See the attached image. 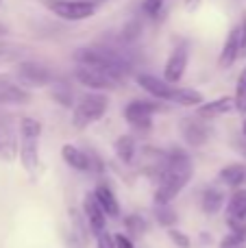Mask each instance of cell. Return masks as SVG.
I'll return each mask as SVG.
<instances>
[{"mask_svg": "<svg viewBox=\"0 0 246 248\" xmlns=\"http://www.w3.org/2000/svg\"><path fill=\"white\" fill-rule=\"evenodd\" d=\"M138 85L142 87L144 92L153 96V98L161 100V103H174L179 107H199L203 103V94L199 90H192V87H177L166 83L164 78L155 77V74H138L135 77Z\"/></svg>", "mask_w": 246, "mask_h": 248, "instance_id": "cell-1", "label": "cell"}, {"mask_svg": "<svg viewBox=\"0 0 246 248\" xmlns=\"http://www.w3.org/2000/svg\"><path fill=\"white\" fill-rule=\"evenodd\" d=\"M39 140H42V122L35 118H22L20 120V141H17V155L20 163L29 174H35L39 168Z\"/></svg>", "mask_w": 246, "mask_h": 248, "instance_id": "cell-2", "label": "cell"}, {"mask_svg": "<svg viewBox=\"0 0 246 248\" xmlns=\"http://www.w3.org/2000/svg\"><path fill=\"white\" fill-rule=\"evenodd\" d=\"M109 109V98L105 94H85L72 109V126L83 131V128L92 126L94 122H98L100 118L107 113Z\"/></svg>", "mask_w": 246, "mask_h": 248, "instance_id": "cell-3", "label": "cell"}, {"mask_svg": "<svg viewBox=\"0 0 246 248\" xmlns=\"http://www.w3.org/2000/svg\"><path fill=\"white\" fill-rule=\"evenodd\" d=\"M46 9L65 22H83L96 13V4L90 0H46Z\"/></svg>", "mask_w": 246, "mask_h": 248, "instance_id": "cell-4", "label": "cell"}, {"mask_svg": "<svg viewBox=\"0 0 246 248\" xmlns=\"http://www.w3.org/2000/svg\"><path fill=\"white\" fill-rule=\"evenodd\" d=\"M225 222L231 233L246 237V187H235L225 201Z\"/></svg>", "mask_w": 246, "mask_h": 248, "instance_id": "cell-5", "label": "cell"}, {"mask_svg": "<svg viewBox=\"0 0 246 248\" xmlns=\"http://www.w3.org/2000/svg\"><path fill=\"white\" fill-rule=\"evenodd\" d=\"M74 78H77L78 85L87 87L92 92H109V90H116L120 85L116 77H111L109 72L100 68H94V65H83V63H77L74 68Z\"/></svg>", "mask_w": 246, "mask_h": 248, "instance_id": "cell-6", "label": "cell"}, {"mask_svg": "<svg viewBox=\"0 0 246 248\" xmlns=\"http://www.w3.org/2000/svg\"><path fill=\"white\" fill-rule=\"evenodd\" d=\"M161 100L159 103H153V100H131L124 107V120L131 128L135 131H151L153 126V116L157 111H161Z\"/></svg>", "mask_w": 246, "mask_h": 248, "instance_id": "cell-7", "label": "cell"}, {"mask_svg": "<svg viewBox=\"0 0 246 248\" xmlns=\"http://www.w3.org/2000/svg\"><path fill=\"white\" fill-rule=\"evenodd\" d=\"M187 61H190V46L187 42H181L170 50L168 59H166V65H164V81L170 83V85H177L179 81L183 78L185 74V68H187Z\"/></svg>", "mask_w": 246, "mask_h": 248, "instance_id": "cell-8", "label": "cell"}, {"mask_svg": "<svg viewBox=\"0 0 246 248\" xmlns=\"http://www.w3.org/2000/svg\"><path fill=\"white\" fill-rule=\"evenodd\" d=\"M181 135L187 146L200 148V146L207 144L212 131H209L207 120H203V118H199V116H187L181 120Z\"/></svg>", "mask_w": 246, "mask_h": 248, "instance_id": "cell-9", "label": "cell"}, {"mask_svg": "<svg viewBox=\"0 0 246 248\" xmlns=\"http://www.w3.org/2000/svg\"><path fill=\"white\" fill-rule=\"evenodd\" d=\"M17 78H20V83H24L29 87H44L48 83H52V74L44 65L33 63V61L17 65Z\"/></svg>", "mask_w": 246, "mask_h": 248, "instance_id": "cell-10", "label": "cell"}, {"mask_svg": "<svg viewBox=\"0 0 246 248\" xmlns=\"http://www.w3.org/2000/svg\"><path fill=\"white\" fill-rule=\"evenodd\" d=\"M83 218H85L92 235H98L100 231H105L107 216H105V211L100 209V205L96 202L94 194H85V198H83Z\"/></svg>", "mask_w": 246, "mask_h": 248, "instance_id": "cell-11", "label": "cell"}, {"mask_svg": "<svg viewBox=\"0 0 246 248\" xmlns=\"http://www.w3.org/2000/svg\"><path fill=\"white\" fill-rule=\"evenodd\" d=\"M92 194H94L96 202L100 205V209L105 211V216H107V218H113V220L120 218V202H118V198H116V194H113L111 185L105 183V181H98Z\"/></svg>", "mask_w": 246, "mask_h": 248, "instance_id": "cell-12", "label": "cell"}, {"mask_svg": "<svg viewBox=\"0 0 246 248\" xmlns=\"http://www.w3.org/2000/svg\"><path fill=\"white\" fill-rule=\"evenodd\" d=\"M233 111H235L233 96H222V98L209 100V103L203 100V103L196 107V116L203 118V120H214V118L227 116V113H233Z\"/></svg>", "mask_w": 246, "mask_h": 248, "instance_id": "cell-13", "label": "cell"}, {"mask_svg": "<svg viewBox=\"0 0 246 248\" xmlns=\"http://www.w3.org/2000/svg\"><path fill=\"white\" fill-rule=\"evenodd\" d=\"M238 59H240V35H238V26H233L225 39V46H222L220 57H218V65H220L222 70H227Z\"/></svg>", "mask_w": 246, "mask_h": 248, "instance_id": "cell-14", "label": "cell"}, {"mask_svg": "<svg viewBox=\"0 0 246 248\" xmlns=\"http://www.w3.org/2000/svg\"><path fill=\"white\" fill-rule=\"evenodd\" d=\"M61 159L68 163L72 170L77 172H90V153L81 150L74 144H63L61 146Z\"/></svg>", "mask_w": 246, "mask_h": 248, "instance_id": "cell-15", "label": "cell"}, {"mask_svg": "<svg viewBox=\"0 0 246 248\" xmlns=\"http://www.w3.org/2000/svg\"><path fill=\"white\" fill-rule=\"evenodd\" d=\"M31 100V94L22 85L0 78V105H26Z\"/></svg>", "mask_w": 246, "mask_h": 248, "instance_id": "cell-16", "label": "cell"}, {"mask_svg": "<svg viewBox=\"0 0 246 248\" xmlns=\"http://www.w3.org/2000/svg\"><path fill=\"white\" fill-rule=\"evenodd\" d=\"M218 181L227 187H242L246 183V166L244 163H229L218 172Z\"/></svg>", "mask_w": 246, "mask_h": 248, "instance_id": "cell-17", "label": "cell"}, {"mask_svg": "<svg viewBox=\"0 0 246 248\" xmlns=\"http://www.w3.org/2000/svg\"><path fill=\"white\" fill-rule=\"evenodd\" d=\"M113 153H116L118 161L124 163V166H131L135 159V153H138V144H135L133 135H120L116 141H113Z\"/></svg>", "mask_w": 246, "mask_h": 248, "instance_id": "cell-18", "label": "cell"}, {"mask_svg": "<svg viewBox=\"0 0 246 248\" xmlns=\"http://www.w3.org/2000/svg\"><path fill=\"white\" fill-rule=\"evenodd\" d=\"M225 194L220 192L218 187H205L203 189V194H200V209L205 211L207 216H214V214H218V211L225 207Z\"/></svg>", "mask_w": 246, "mask_h": 248, "instance_id": "cell-19", "label": "cell"}, {"mask_svg": "<svg viewBox=\"0 0 246 248\" xmlns=\"http://www.w3.org/2000/svg\"><path fill=\"white\" fill-rule=\"evenodd\" d=\"M155 218L161 227L172 229L179 220V214L172 209V205H155Z\"/></svg>", "mask_w": 246, "mask_h": 248, "instance_id": "cell-20", "label": "cell"}, {"mask_svg": "<svg viewBox=\"0 0 246 248\" xmlns=\"http://www.w3.org/2000/svg\"><path fill=\"white\" fill-rule=\"evenodd\" d=\"M124 229H126V233H131V235H144V233L148 231V222H146V218H142V216L129 214L124 218Z\"/></svg>", "mask_w": 246, "mask_h": 248, "instance_id": "cell-21", "label": "cell"}, {"mask_svg": "<svg viewBox=\"0 0 246 248\" xmlns=\"http://www.w3.org/2000/svg\"><path fill=\"white\" fill-rule=\"evenodd\" d=\"M233 103H235V111L246 116V68L242 70V74H240V78H238L235 94H233Z\"/></svg>", "mask_w": 246, "mask_h": 248, "instance_id": "cell-22", "label": "cell"}, {"mask_svg": "<svg viewBox=\"0 0 246 248\" xmlns=\"http://www.w3.org/2000/svg\"><path fill=\"white\" fill-rule=\"evenodd\" d=\"M218 248H246V237L235 235V233H227L220 240V246Z\"/></svg>", "mask_w": 246, "mask_h": 248, "instance_id": "cell-23", "label": "cell"}, {"mask_svg": "<svg viewBox=\"0 0 246 248\" xmlns=\"http://www.w3.org/2000/svg\"><path fill=\"white\" fill-rule=\"evenodd\" d=\"M168 237H170V242L172 244H177L179 248H190L192 246V240L187 237V233H183V231H179V229H168Z\"/></svg>", "mask_w": 246, "mask_h": 248, "instance_id": "cell-24", "label": "cell"}, {"mask_svg": "<svg viewBox=\"0 0 246 248\" xmlns=\"http://www.w3.org/2000/svg\"><path fill=\"white\" fill-rule=\"evenodd\" d=\"M52 96H55L61 105H65V107H70V105H72V94H70V90L65 85H55Z\"/></svg>", "mask_w": 246, "mask_h": 248, "instance_id": "cell-25", "label": "cell"}, {"mask_svg": "<svg viewBox=\"0 0 246 248\" xmlns=\"http://www.w3.org/2000/svg\"><path fill=\"white\" fill-rule=\"evenodd\" d=\"M164 2H166V0H144V2H142V11L146 13V16L155 17V16H159Z\"/></svg>", "mask_w": 246, "mask_h": 248, "instance_id": "cell-26", "label": "cell"}, {"mask_svg": "<svg viewBox=\"0 0 246 248\" xmlns=\"http://www.w3.org/2000/svg\"><path fill=\"white\" fill-rule=\"evenodd\" d=\"M238 35H240V59H246V13L242 16V22L238 24Z\"/></svg>", "mask_w": 246, "mask_h": 248, "instance_id": "cell-27", "label": "cell"}, {"mask_svg": "<svg viewBox=\"0 0 246 248\" xmlns=\"http://www.w3.org/2000/svg\"><path fill=\"white\" fill-rule=\"evenodd\" d=\"M96 248H116L111 233H109V231H100L98 235H96Z\"/></svg>", "mask_w": 246, "mask_h": 248, "instance_id": "cell-28", "label": "cell"}, {"mask_svg": "<svg viewBox=\"0 0 246 248\" xmlns=\"http://www.w3.org/2000/svg\"><path fill=\"white\" fill-rule=\"evenodd\" d=\"M113 244H116V248H135L133 240H131L126 233H116V235H113Z\"/></svg>", "mask_w": 246, "mask_h": 248, "instance_id": "cell-29", "label": "cell"}, {"mask_svg": "<svg viewBox=\"0 0 246 248\" xmlns=\"http://www.w3.org/2000/svg\"><path fill=\"white\" fill-rule=\"evenodd\" d=\"M235 146H238V150L246 157V137H244V140H238V141H235Z\"/></svg>", "mask_w": 246, "mask_h": 248, "instance_id": "cell-30", "label": "cell"}, {"mask_svg": "<svg viewBox=\"0 0 246 248\" xmlns=\"http://www.w3.org/2000/svg\"><path fill=\"white\" fill-rule=\"evenodd\" d=\"M242 133H244V137H246V120H244V124H242Z\"/></svg>", "mask_w": 246, "mask_h": 248, "instance_id": "cell-31", "label": "cell"}, {"mask_svg": "<svg viewBox=\"0 0 246 248\" xmlns=\"http://www.w3.org/2000/svg\"><path fill=\"white\" fill-rule=\"evenodd\" d=\"M4 33V29H2V26H0V35H2Z\"/></svg>", "mask_w": 246, "mask_h": 248, "instance_id": "cell-32", "label": "cell"}]
</instances>
